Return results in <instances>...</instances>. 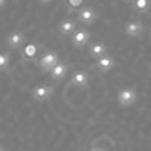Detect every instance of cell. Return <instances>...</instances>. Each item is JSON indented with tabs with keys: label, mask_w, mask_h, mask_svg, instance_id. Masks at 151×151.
Segmentation results:
<instances>
[{
	"label": "cell",
	"mask_w": 151,
	"mask_h": 151,
	"mask_svg": "<svg viewBox=\"0 0 151 151\" xmlns=\"http://www.w3.org/2000/svg\"><path fill=\"white\" fill-rule=\"evenodd\" d=\"M24 33L20 32V30H14L11 32L8 36H6V44L11 47V48H20L24 42Z\"/></svg>",
	"instance_id": "10"
},
{
	"label": "cell",
	"mask_w": 151,
	"mask_h": 151,
	"mask_svg": "<svg viewBox=\"0 0 151 151\" xmlns=\"http://www.w3.org/2000/svg\"><path fill=\"white\" fill-rule=\"evenodd\" d=\"M68 70H70L68 64H64V62H58L56 67L48 73V74H50V79H52L53 82H59V80H62V79H64L65 76H67Z\"/></svg>",
	"instance_id": "8"
},
{
	"label": "cell",
	"mask_w": 151,
	"mask_h": 151,
	"mask_svg": "<svg viewBox=\"0 0 151 151\" xmlns=\"http://www.w3.org/2000/svg\"><path fill=\"white\" fill-rule=\"evenodd\" d=\"M77 20L80 23H83L85 26H91V24L95 23L97 20V12L94 8L91 6H85V8H80L79 12H77Z\"/></svg>",
	"instance_id": "3"
},
{
	"label": "cell",
	"mask_w": 151,
	"mask_h": 151,
	"mask_svg": "<svg viewBox=\"0 0 151 151\" xmlns=\"http://www.w3.org/2000/svg\"><path fill=\"white\" fill-rule=\"evenodd\" d=\"M38 2H41V3H50L52 0H38Z\"/></svg>",
	"instance_id": "17"
},
{
	"label": "cell",
	"mask_w": 151,
	"mask_h": 151,
	"mask_svg": "<svg viewBox=\"0 0 151 151\" xmlns=\"http://www.w3.org/2000/svg\"><path fill=\"white\" fill-rule=\"evenodd\" d=\"M89 40H91V33L88 32L86 29H83V27H79L77 30L74 32V35L71 36L73 45H74V47H77V48L85 47L88 42H89Z\"/></svg>",
	"instance_id": "5"
},
{
	"label": "cell",
	"mask_w": 151,
	"mask_h": 151,
	"mask_svg": "<svg viewBox=\"0 0 151 151\" xmlns=\"http://www.w3.org/2000/svg\"><path fill=\"white\" fill-rule=\"evenodd\" d=\"M58 62H59V56H58L55 52H45V53L40 58V60H38V67H40L42 71L50 73V71L56 67Z\"/></svg>",
	"instance_id": "1"
},
{
	"label": "cell",
	"mask_w": 151,
	"mask_h": 151,
	"mask_svg": "<svg viewBox=\"0 0 151 151\" xmlns=\"http://www.w3.org/2000/svg\"><path fill=\"white\" fill-rule=\"evenodd\" d=\"M88 83H89V74L83 70H79L73 73L71 76V85L77 86V88H86Z\"/></svg>",
	"instance_id": "9"
},
{
	"label": "cell",
	"mask_w": 151,
	"mask_h": 151,
	"mask_svg": "<svg viewBox=\"0 0 151 151\" xmlns=\"http://www.w3.org/2000/svg\"><path fill=\"white\" fill-rule=\"evenodd\" d=\"M36 52H38V48H36V45H35V44H32V42H30V44H26V45H24V48H23V53H24V56L29 58V59L35 58Z\"/></svg>",
	"instance_id": "14"
},
{
	"label": "cell",
	"mask_w": 151,
	"mask_h": 151,
	"mask_svg": "<svg viewBox=\"0 0 151 151\" xmlns=\"http://www.w3.org/2000/svg\"><path fill=\"white\" fill-rule=\"evenodd\" d=\"M125 2H129V3H133V2H134V0H125Z\"/></svg>",
	"instance_id": "20"
},
{
	"label": "cell",
	"mask_w": 151,
	"mask_h": 151,
	"mask_svg": "<svg viewBox=\"0 0 151 151\" xmlns=\"http://www.w3.org/2000/svg\"><path fill=\"white\" fill-rule=\"evenodd\" d=\"M0 151H5V148H0Z\"/></svg>",
	"instance_id": "21"
},
{
	"label": "cell",
	"mask_w": 151,
	"mask_h": 151,
	"mask_svg": "<svg viewBox=\"0 0 151 151\" xmlns=\"http://www.w3.org/2000/svg\"><path fill=\"white\" fill-rule=\"evenodd\" d=\"M150 40H151V30H150Z\"/></svg>",
	"instance_id": "22"
},
{
	"label": "cell",
	"mask_w": 151,
	"mask_h": 151,
	"mask_svg": "<svg viewBox=\"0 0 151 151\" xmlns=\"http://www.w3.org/2000/svg\"><path fill=\"white\" fill-rule=\"evenodd\" d=\"M91 151H104V150H101V148H92Z\"/></svg>",
	"instance_id": "18"
},
{
	"label": "cell",
	"mask_w": 151,
	"mask_h": 151,
	"mask_svg": "<svg viewBox=\"0 0 151 151\" xmlns=\"http://www.w3.org/2000/svg\"><path fill=\"white\" fill-rule=\"evenodd\" d=\"M133 9L141 12V14H145V12L151 8V0H134V2L132 3Z\"/></svg>",
	"instance_id": "13"
},
{
	"label": "cell",
	"mask_w": 151,
	"mask_h": 151,
	"mask_svg": "<svg viewBox=\"0 0 151 151\" xmlns=\"http://www.w3.org/2000/svg\"><path fill=\"white\" fill-rule=\"evenodd\" d=\"M137 100V92L133 88H122V89L118 92V103L124 107L133 106Z\"/></svg>",
	"instance_id": "2"
},
{
	"label": "cell",
	"mask_w": 151,
	"mask_h": 151,
	"mask_svg": "<svg viewBox=\"0 0 151 151\" xmlns=\"http://www.w3.org/2000/svg\"><path fill=\"white\" fill-rule=\"evenodd\" d=\"M113 67H115V59H113L110 55H104V56L98 58L95 60V68L100 73H109Z\"/></svg>",
	"instance_id": "7"
},
{
	"label": "cell",
	"mask_w": 151,
	"mask_h": 151,
	"mask_svg": "<svg viewBox=\"0 0 151 151\" xmlns=\"http://www.w3.org/2000/svg\"><path fill=\"white\" fill-rule=\"evenodd\" d=\"M124 32L127 33L129 36H132V38L141 36L144 33V23L141 20H132V21H129L127 24H125Z\"/></svg>",
	"instance_id": "6"
},
{
	"label": "cell",
	"mask_w": 151,
	"mask_h": 151,
	"mask_svg": "<svg viewBox=\"0 0 151 151\" xmlns=\"http://www.w3.org/2000/svg\"><path fill=\"white\" fill-rule=\"evenodd\" d=\"M88 53H89V56L98 59V58H101V56L107 55V45H106L104 42H94V44L89 45Z\"/></svg>",
	"instance_id": "12"
},
{
	"label": "cell",
	"mask_w": 151,
	"mask_h": 151,
	"mask_svg": "<svg viewBox=\"0 0 151 151\" xmlns=\"http://www.w3.org/2000/svg\"><path fill=\"white\" fill-rule=\"evenodd\" d=\"M68 3H70L71 8H79L83 3V0H68Z\"/></svg>",
	"instance_id": "16"
},
{
	"label": "cell",
	"mask_w": 151,
	"mask_h": 151,
	"mask_svg": "<svg viewBox=\"0 0 151 151\" xmlns=\"http://www.w3.org/2000/svg\"><path fill=\"white\" fill-rule=\"evenodd\" d=\"M5 2H6V0H0V5H2V8L5 6Z\"/></svg>",
	"instance_id": "19"
},
{
	"label": "cell",
	"mask_w": 151,
	"mask_h": 151,
	"mask_svg": "<svg viewBox=\"0 0 151 151\" xmlns=\"http://www.w3.org/2000/svg\"><path fill=\"white\" fill-rule=\"evenodd\" d=\"M150 71H151V67H150Z\"/></svg>",
	"instance_id": "23"
},
{
	"label": "cell",
	"mask_w": 151,
	"mask_h": 151,
	"mask_svg": "<svg viewBox=\"0 0 151 151\" xmlns=\"http://www.w3.org/2000/svg\"><path fill=\"white\" fill-rule=\"evenodd\" d=\"M8 67H9V55L2 53L0 55V68H2V71H6Z\"/></svg>",
	"instance_id": "15"
},
{
	"label": "cell",
	"mask_w": 151,
	"mask_h": 151,
	"mask_svg": "<svg viewBox=\"0 0 151 151\" xmlns=\"http://www.w3.org/2000/svg\"><path fill=\"white\" fill-rule=\"evenodd\" d=\"M52 94H53V86L45 85V83L35 86L33 91H32L33 98L36 100V101H41V103H42V101H47V100L52 97Z\"/></svg>",
	"instance_id": "4"
},
{
	"label": "cell",
	"mask_w": 151,
	"mask_h": 151,
	"mask_svg": "<svg viewBox=\"0 0 151 151\" xmlns=\"http://www.w3.org/2000/svg\"><path fill=\"white\" fill-rule=\"evenodd\" d=\"M76 30H77V24L74 20H62L59 23V32L64 36H73Z\"/></svg>",
	"instance_id": "11"
}]
</instances>
